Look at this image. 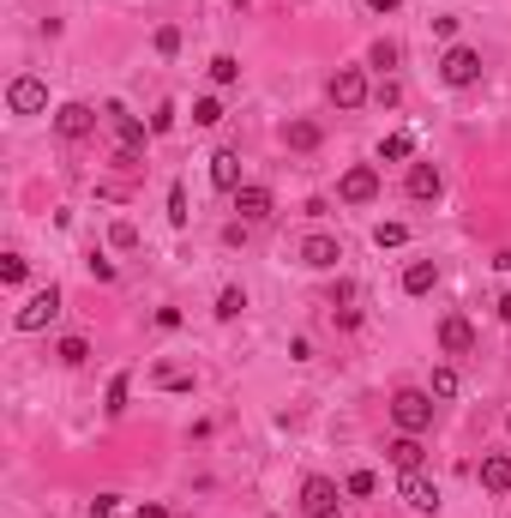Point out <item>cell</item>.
I'll return each instance as SVG.
<instances>
[{"label":"cell","mask_w":511,"mask_h":518,"mask_svg":"<svg viewBox=\"0 0 511 518\" xmlns=\"http://www.w3.org/2000/svg\"><path fill=\"white\" fill-rule=\"evenodd\" d=\"M392 422H397V434H427L433 428V392L403 386V392L392 398Z\"/></svg>","instance_id":"6da1fadb"},{"label":"cell","mask_w":511,"mask_h":518,"mask_svg":"<svg viewBox=\"0 0 511 518\" xmlns=\"http://www.w3.org/2000/svg\"><path fill=\"white\" fill-rule=\"evenodd\" d=\"M109 121H115V163L133 169V163L145 157V127H138V115H127L120 103H109Z\"/></svg>","instance_id":"7a4b0ae2"},{"label":"cell","mask_w":511,"mask_h":518,"mask_svg":"<svg viewBox=\"0 0 511 518\" xmlns=\"http://www.w3.org/2000/svg\"><path fill=\"white\" fill-rule=\"evenodd\" d=\"M301 518H337V506H343V488H337L331 477H307L301 482Z\"/></svg>","instance_id":"3957f363"},{"label":"cell","mask_w":511,"mask_h":518,"mask_svg":"<svg viewBox=\"0 0 511 518\" xmlns=\"http://www.w3.org/2000/svg\"><path fill=\"white\" fill-rule=\"evenodd\" d=\"M55 314H60V290H55V283H42L37 296H31L19 314H13V326H19V332H42V326H48Z\"/></svg>","instance_id":"277c9868"},{"label":"cell","mask_w":511,"mask_h":518,"mask_svg":"<svg viewBox=\"0 0 511 518\" xmlns=\"http://www.w3.org/2000/svg\"><path fill=\"white\" fill-rule=\"evenodd\" d=\"M439 79L452 85V91L475 85V79H481V55H475V49H463V42H457V49H445V60H439Z\"/></svg>","instance_id":"5b68a950"},{"label":"cell","mask_w":511,"mask_h":518,"mask_svg":"<svg viewBox=\"0 0 511 518\" xmlns=\"http://www.w3.org/2000/svg\"><path fill=\"white\" fill-rule=\"evenodd\" d=\"M235 211H241V223H265L277 211V193L265 187V181H241L235 187Z\"/></svg>","instance_id":"8992f818"},{"label":"cell","mask_w":511,"mask_h":518,"mask_svg":"<svg viewBox=\"0 0 511 518\" xmlns=\"http://www.w3.org/2000/svg\"><path fill=\"white\" fill-rule=\"evenodd\" d=\"M91 127H97V109H91V103H60V109H55V133L66 145L91 139Z\"/></svg>","instance_id":"52a82bcc"},{"label":"cell","mask_w":511,"mask_h":518,"mask_svg":"<svg viewBox=\"0 0 511 518\" xmlns=\"http://www.w3.org/2000/svg\"><path fill=\"white\" fill-rule=\"evenodd\" d=\"M337 200H343V205H374V200H379V169L355 163L349 175L337 181Z\"/></svg>","instance_id":"ba28073f"},{"label":"cell","mask_w":511,"mask_h":518,"mask_svg":"<svg viewBox=\"0 0 511 518\" xmlns=\"http://www.w3.org/2000/svg\"><path fill=\"white\" fill-rule=\"evenodd\" d=\"M403 193H410L415 205H433L439 193H445V175H439L433 163H410V175H403Z\"/></svg>","instance_id":"9c48e42d"},{"label":"cell","mask_w":511,"mask_h":518,"mask_svg":"<svg viewBox=\"0 0 511 518\" xmlns=\"http://www.w3.org/2000/svg\"><path fill=\"white\" fill-rule=\"evenodd\" d=\"M331 103L337 109H361V103H367V73H361V67H337L331 73Z\"/></svg>","instance_id":"30bf717a"},{"label":"cell","mask_w":511,"mask_h":518,"mask_svg":"<svg viewBox=\"0 0 511 518\" xmlns=\"http://www.w3.org/2000/svg\"><path fill=\"white\" fill-rule=\"evenodd\" d=\"M6 109H13V115H42V109H48V85L42 79H13Z\"/></svg>","instance_id":"8fae6325"},{"label":"cell","mask_w":511,"mask_h":518,"mask_svg":"<svg viewBox=\"0 0 511 518\" xmlns=\"http://www.w3.org/2000/svg\"><path fill=\"white\" fill-rule=\"evenodd\" d=\"M337 259H343V241L337 236H307L301 241V265H307V272H331Z\"/></svg>","instance_id":"7c38bea8"},{"label":"cell","mask_w":511,"mask_h":518,"mask_svg":"<svg viewBox=\"0 0 511 518\" xmlns=\"http://www.w3.org/2000/svg\"><path fill=\"white\" fill-rule=\"evenodd\" d=\"M439 350H445V356H470L475 350V326L470 319H439Z\"/></svg>","instance_id":"4fadbf2b"},{"label":"cell","mask_w":511,"mask_h":518,"mask_svg":"<svg viewBox=\"0 0 511 518\" xmlns=\"http://www.w3.org/2000/svg\"><path fill=\"white\" fill-rule=\"evenodd\" d=\"M397 488H403V500H410L415 513H439V488H433L421 470H403V482H397Z\"/></svg>","instance_id":"5bb4252c"},{"label":"cell","mask_w":511,"mask_h":518,"mask_svg":"<svg viewBox=\"0 0 511 518\" xmlns=\"http://www.w3.org/2000/svg\"><path fill=\"white\" fill-rule=\"evenodd\" d=\"M481 488L488 495H511V452H488L481 459Z\"/></svg>","instance_id":"9a60e30c"},{"label":"cell","mask_w":511,"mask_h":518,"mask_svg":"<svg viewBox=\"0 0 511 518\" xmlns=\"http://www.w3.org/2000/svg\"><path fill=\"white\" fill-rule=\"evenodd\" d=\"M211 187L216 193H235L241 187V151H216L211 157Z\"/></svg>","instance_id":"2e32d148"},{"label":"cell","mask_w":511,"mask_h":518,"mask_svg":"<svg viewBox=\"0 0 511 518\" xmlns=\"http://www.w3.org/2000/svg\"><path fill=\"white\" fill-rule=\"evenodd\" d=\"M319 139H325L319 121H289V127H283V145H289V151H319Z\"/></svg>","instance_id":"e0dca14e"},{"label":"cell","mask_w":511,"mask_h":518,"mask_svg":"<svg viewBox=\"0 0 511 518\" xmlns=\"http://www.w3.org/2000/svg\"><path fill=\"white\" fill-rule=\"evenodd\" d=\"M433 283H439V265H433V259H415L410 272H403V296H427Z\"/></svg>","instance_id":"ac0fdd59"},{"label":"cell","mask_w":511,"mask_h":518,"mask_svg":"<svg viewBox=\"0 0 511 518\" xmlns=\"http://www.w3.org/2000/svg\"><path fill=\"white\" fill-rule=\"evenodd\" d=\"M385 452H392L397 470H421V434H397L392 446H385Z\"/></svg>","instance_id":"d6986e66"},{"label":"cell","mask_w":511,"mask_h":518,"mask_svg":"<svg viewBox=\"0 0 511 518\" xmlns=\"http://www.w3.org/2000/svg\"><path fill=\"white\" fill-rule=\"evenodd\" d=\"M127 398H133V374H115V380H109V398H102V410H109V416H127Z\"/></svg>","instance_id":"ffe728a7"},{"label":"cell","mask_w":511,"mask_h":518,"mask_svg":"<svg viewBox=\"0 0 511 518\" xmlns=\"http://www.w3.org/2000/svg\"><path fill=\"white\" fill-rule=\"evenodd\" d=\"M163 386V392H193V374H187V368H169V362H163L157 374H151Z\"/></svg>","instance_id":"44dd1931"},{"label":"cell","mask_w":511,"mask_h":518,"mask_svg":"<svg viewBox=\"0 0 511 518\" xmlns=\"http://www.w3.org/2000/svg\"><path fill=\"white\" fill-rule=\"evenodd\" d=\"M55 356L66 362V368H84V362H91V344H84V338H60V344H55Z\"/></svg>","instance_id":"7402d4cb"},{"label":"cell","mask_w":511,"mask_h":518,"mask_svg":"<svg viewBox=\"0 0 511 518\" xmlns=\"http://www.w3.org/2000/svg\"><path fill=\"white\" fill-rule=\"evenodd\" d=\"M241 308H247V290H235V283H229V290L216 296V319H241Z\"/></svg>","instance_id":"603a6c76"},{"label":"cell","mask_w":511,"mask_h":518,"mask_svg":"<svg viewBox=\"0 0 511 518\" xmlns=\"http://www.w3.org/2000/svg\"><path fill=\"white\" fill-rule=\"evenodd\" d=\"M379 488V477L374 470H349V482H343V495H355V500H367Z\"/></svg>","instance_id":"cb8c5ba5"},{"label":"cell","mask_w":511,"mask_h":518,"mask_svg":"<svg viewBox=\"0 0 511 518\" xmlns=\"http://www.w3.org/2000/svg\"><path fill=\"white\" fill-rule=\"evenodd\" d=\"M410 151H415V139H410V133H392V139L379 145V157H385V163H403Z\"/></svg>","instance_id":"d4e9b609"},{"label":"cell","mask_w":511,"mask_h":518,"mask_svg":"<svg viewBox=\"0 0 511 518\" xmlns=\"http://www.w3.org/2000/svg\"><path fill=\"white\" fill-rule=\"evenodd\" d=\"M24 272H31V265H24V254H6V259H0V283H13V290H19Z\"/></svg>","instance_id":"484cf974"},{"label":"cell","mask_w":511,"mask_h":518,"mask_svg":"<svg viewBox=\"0 0 511 518\" xmlns=\"http://www.w3.org/2000/svg\"><path fill=\"white\" fill-rule=\"evenodd\" d=\"M211 79H216V85H235V79H241V60H235V55H216V60H211Z\"/></svg>","instance_id":"4316f807"},{"label":"cell","mask_w":511,"mask_h":518,"mask_svg":"<svg viewBox=\"0 0 511 518\" xmlns=\"http://www.w3.org/2000/svg\"><path fill=\"white\" fill-rule=\"evenodd\" d=\"M193 121H198V127H216V121H223V103H216V97H198V103H193Z\"/></svg>","instance_id":"83f0119b"},{"label":"cell","mask_w":511,"mask_h":518,"mask_svg":"<svg viewBox=\"0 0 511 518\" xmlns=\"http://www.w3.org/2000/svg\"><path fill=\"white\" fill-rule=\"evenodd\" d=\"M433 398H457V368H433Z\"/></svg>","instance_id":"f1b7e54d"},{"label":"cell","mask_w":511,"mask_h":518,"mask_svg":"<svg viewBox=\"0 0 511 518\" xmlns=\"http://www.w3.org/2000/svg\"><path fill=\"white\" fill-rule=\"evenodd\" d=\"M374 241H379V247H403V241H410V229H403V223H379Z\"/></svg>","instance_id":"f546056e"},{"label":"cell","mask_w":511,"mask_h":518,"mask_svg":"<svg viewBox=\"0 0 511 518\" xmlns=\"http://www.w3.org/2000/svg\"><path fill=\"white\" fill-rule=\"evenodd\" d=\"M169 223H175V229L187 223V187H181V181L169 187Z\"/></svg>","instance_id":"4dcf8cb0"},{"label":"cell","mask_w":511,"mask_h":518,"mask_svg":"<svg viewBox=\"0 0 511 518\" xmlns=\"http://www.w3.org/2000/svg\"><path fill=\"white\" fill-rule=\"evenodd\" d=\"M109 241H115L120 254H133V247H138V229H133V223H115V229H109Z\"/></svg>","instance_id":"1f68e13d"},{"label":"cell","mask_w":511,"mask_h":518,"mask_svg":"<svg viewBox=\"0 0 511 518\" xmlns=\"http://www.w3.org/2000/svg\"><path fill=\"white\" fill-rule=\"evenodd\" d=\"M157 55H181V31L175 24H157Z\"/></svg>","instance_id":"d6a6232c"},{"label":"cell","mask_w":511,"mask_h":518,"mask_svg":"<svg viewBox=\"0 0 511 518\" xmlns=\"http://www.w3.org/2000/svg\"><path fill=\"white\" fill-rule=\"evenodd\" d=\"M151 133H157V139H163V133H175V109H169V103H163L157 115H151Z\"/></svg>","instance_id":"836d02e7"},{"label":"cell","mask_w":511,"mask_h":518,"mask_svg":"<svg viewBox=\"0 0 511 518\" xmlns=\"http://www.w3.org/2000/svg\"><path fill=\"white\" fill-rule=\"evenodd\" d=\"M367 60H374V67H397V42H374V55H367Z\"/></svg>","instance_id":"e575fe53"},{"label":"cell","mask_w":511,"mask_h":518,"mask_svg":"<svg viewBox=\"0 0 511 518\" xmlns=\"http://www.w3.org/2000/svg\"><path fill=\"white\" fill-rule=\"evenodd\" d=\"M91 278H97V283H109V278H115V259H102V254H91Z\"/></svg>","instance_id":"d590c367"},{"label":"cell","mask_w":511,"mask_h":518,"mask_svg":"<svg viewBox=\"0 0 511 518\" xmlns=\"http://www.w3.org/2000/svg\"><path fill=\"white\" fill-rule=\"evenodd\" d=\"M91 518H115V495H97V500H91Z\"/></svg>","instance_id":"8d00e7d4"},{"label":"cell","mask_w":511,"mask_h":518,"mask_svg":"<svg viewBox=\"0 0 511 518\" xmlns=\"http://www.w3.org/2000/svg\"><path fill=\"white\" fill-rule=\"evenodd\" d=\"M133 518H169V506H157V500H145V506H138Z\"/></svg>","instance_id":"74e56055"},{"label":"cell","mask_w":511,"mask_h":518,"mask_svg":"<svg viewBox=\"0 0 511 518\" xmlns=\"http://www.w3.org/2000/svg\"><path fill=\"white\" fill-rule=\"evenodd\" d=\"M367 6H374V13H397V6H403V0H367Z\"/></svg>","instance_id":"f35d334b"},{"label":"cell","mask_w":511,"mask_h":518,"mask_svg":"<svg viewBox=\"0 0 511 518\" xmlns=\"http://www.w3.org/2000/svg\"><path fill=\"white\" fill-rule=\"evenodd\" d=\"M499 319H506V326H511V296H499Z\"/></svg>","instance_id":"ab89813d"},{"label":"cell","mask_w":511,"mask_h":518,"mask_svg":"<svg viewBox=\"0 0 511 518\" xmlns=\"http://www.w3.org/2000/svg\"><path fill=\"white\" fill-rule=\"evenodd\" d=\"M506 434H511V416H506Z\"/></svg>","instance_id":"60d3db41"}]
</instances>
